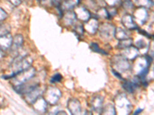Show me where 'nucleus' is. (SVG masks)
Returning <instances> with one entry per match:
<instances>
[{
	"label": "nucleus",
	"instance_id": "f257e3e1",
	"mask_svg": "<svg viewBox=\"0 0 154 115\" xmlns=\"http://www.w3.org/2000/svg\"><path fill=\"white\" fill-rule=\"evenodd\" d=\"M32 62H33L32 58L28 55H19L16 56L11 63V69L12 71V74L9 76H4L2 78L5 79L12 78L18 73L31 67Z\"/></svg>",
	"mask_w": 154,
	"mask_h": 115
},
{
	"label": "nucleus",
	"instance_id": "f03ea898",
	"mask_svg": "<svg viewBox=\"0 0 154 115\" xmlns=\"http://www.w3.org/2000/svg\"><path fill=\"white\" fill-rule=\"evenodd\" d=\"M114 107L116 114H129L131 112L133 105L124 94H119L114 99Z\"/></svg>",
	"mask_w": 154,
	"mask_h": 115
},
{
	"label": "nucleus",
	"instance_id": "7ed1b4c3",
	"mask_svg": "<svg viewBox=\"0 0 154 115\" xmlns=\"http://www.w3.org/2000/svg\"><path fill=\"white\" fill-rule=\"evenodd\" d=\"M35 73H36L35 68L32 66L29 67L27 69L23 70L19 73H18L16 75H15L12 78V79H13L12 80V84L14 86H18L22 84H24L26 81H29L30 79L33 78L35 75Z\"/></svg>",
	"mask_w": 154,
	"mask_h": 115
},
{
	"label": "nucleus",
	"instance_id": "20e7f679",
	"mask_svg": "<svg viewBox=\"0 0 154 115\" xmlns=\"http://www.w3.org/2000/svg\"><path fill=\"white\" fill-rule=\"evenodd\" d=\"M111 65L112 69L119 72V73H125L130 71L132 68V65L130 61L125 58L122 55H116L111 60Z\"/></svg>",
	"mask_w": 154,
	"mask_h": 115
},
{
	"label": "nucleus",
	"instance_id": "39448f33",
	"mask_svg": "<svg viewBox=\"0 0 154 115\" xmlns=\"http://www.w3.org/2000/svg\"><path fill=\"white\" fill-rule=\"evenodd\" d=\"M61 97V91L57 87H53V86H49L47 87L43 96V98H45L47 104H49L51 105H57Z\"/></svg>",
	"mask_w": 154,
	"mask_h": 115
},
{
	"label": "nucleus",
	"instance_id": "423d86ee",
	"mask_svg": "<svg viewBox=\"0 0 154 115\" xmlns=\"http://www.w3.org/2000/svg\"><path fill=\"white\" fill-rule=\"evenodd\" d=\"M100 38L105 41L111 40L115 35L116 27L110 23H103L98 28Z\"/></svg>",
	"mask_w": 154,
	"mask_h": 115
},
{
	"label": "nucleus",
	"instance_id": "0eeeda50",
	"mask_svg": "<svg viewBox=\"0 0 154 115\" xmlns=\"http://www.w3.org/2000/svg\"><path fill=\"white\" fill-rule=\"evenodd\" d=\"M42 94H43V91L38 85L29 92L24 94L23 96V99L26 101L27 103L33 104L39 97L42 96Z\"/></svg>",
	"mask_w": 154,
	"mask_h": 115
},
{
	"label": "nucleus",
	"instance_id": "6e6552de",
	"mask_svg": "<svg viewBox=\"0 0 154 115\" xmlns=\"http://www.w3.org/2000/svg\"><path fill=\"white\" fill-rule=\"evenodd\" d=\"M132 16H133V19H134L135 22H137V24L139 23L140 25H143L145 24L148 18H149V14H148L146 9L143 7H140L136 9V10H134Z\"/></svg>",
	"mask_w": 154,
	"mask_h": 115
},
{
	"label": "nucleus",
	"instance_id": "1a4fd4ad",
	"mask_svg": "<svg viewBox=\"0 0 154 115\" xmlns=\"http://www.w3.org/2000/svg\"><path fill=\"white\" fill-rule=\"evenodd\" d=\"M99 26H100V25H99L98 19L92 17V16L89 20L85 22L84 25H83L84 29L87 31L88 33L91 34V35H94L96 33V31H98Z\"/></svg>",
	"mask_w": 154,
	"mask_h": 115
},
{
	"label": "nucleus",
	"instance_id": "9d476101",
	"mask_svg": "<svg viewBox=\"0 0 154 115\" xmlns=\"http://www.w3.org/2000/svg\"><path fill=\"white\" fill-rule=\"evenodd\" d=\"M104 98L101 95L94 96L90 101V107L93 113L101 114L103 108Z\"/></svg>",
	"mask_w": 154,
	"mask_h": 115
},
{
	"label": "nucleus",
	"instance_id": "9b49d317",
	"mask_svg": "<svg viewBox=\"0 0 154 115\" xmlns=\"http://www.w3.org/2000/svg\"><path fill=\"white\" fill-rule=\"evenodd\" d=\"M74 12H75V16H76V19L80 20V21L83 22H86L91 18V13H90V12L86 8H85L84 6L77 5L76 7L75 8Z\"/></svg>",
	"mask_w": 154,
	"mask_h": 115
},
{
	"label": "nucleus",
	"instance_id": "f8f14e48",
	"mask_svg": "<svg viewBox=\"0 0 154 115\" xmlns=\"http://www.w3.org/2000/svg\"><path fill=\"white\" fill-rule=\"evenodd\" d=\"M121 23L126 29L135 30L139 28L138 25L135 22L133 16L130 14H125L121 18Z\"/></svg>",
	"mask_w": 154,
	"mask_h": 115
},
{
	"label": "nucleus",
	"instance_id": "ddd939ff",
	"mask_svg": "<svg viewBox=\"0 0 154 115\" xmlns=\"http://www.w3.org/2000/svg\"><path fill=\"white\" fill-rule=\"evenodd\" d=\"M67 108L69 111L70 114L73 115L81 114H82V106L79 100L75 98H71L68 101Z\"/></svg>",
	"mask_w": 154,
	"mask_h": 115
},
{
	"label": "nucleus",
	"instance_id": "4468645a",
	"mask_svg": "<svg viewBox=\"0 0 154 115\" xmlns=\"http://www.w3.org/2000/svg\"><path fill=\"white\" fill-rule=\"evenodd\" d=\"M121 55L129 61H133L140 55V50L136 46H131L127 49H123V52H122Z\"/></svg>",
	"mask_w": 154,
	"mask_h": 115
},
{
	"label": "nucleus",
	"instance_id": "2eb2a0df",
	"mask_svg": "<svg viewBox=\"0 0 154 115\" xmlns=\"http://www.w3.org/2000/svg\"><path fill=\"white\" fill-rule=\"evenodd\" d=\"M32 105L34 110L38 113H45L47 110V102L42 96L39 97Z\"/></svg>",
	"mask_w": 154,
	"mask_h": 115
},
{
	"label": "nucleus",
	"instance_id": "dca6fc26",
	"mask_svg": "<svg viewBox=\"0 0 154 115\" xmlns=\"http://www.w3.org/2000/svg\"><path fill=\"white\" fill-rule=\"evenodd\" d=\"M13 37L10 33L0 35V48L3 51H6L11 48Z\"/></svg>",
	"mask_w": 154,
	"mask_h": 115
},
{
	"label": "nucleus",
	"instance_id": "f3484780",
	"mask_svg": "<svg viewBox=\"0 0 154 115\" xmlns=\"http://www.w3.org/2000/svg\"><path fill=\"white\" fill-rule=\"evenodd\" d=\"M23 43H24L23 36L20 35V34H18V35H16L14 38H12V44L9 49H11L14 52H18L19 49L23 47Z\"/></svg>",
	"mask_w": 154,
	"mask_h": 115
},
{
	"label": "nucleus",
	"instance_id": "a211bd4d",
	"mask_svg": "<svg viewBox=\"0 0 154 115\" xmlns=\"http://www.w3.org/2000/svg\"><path fill=\"white\" fill-rule=\"evenodd\" d=\"M140 87L138 82L137 81L133 79V81L131 80H126L124 81L123 84V87L126 92L130 93V94H133L136 91L138 87Z\"/></svg>",
	"mask_w": 154,
	"mask_h": 115
},
{
	"label": "nucleus",
	"instance_id": "6ab92c4d",
	"mask_svg": "<svg viewBox=\"0 0 154 115\" xmlns=\"http://www.w3.org/2000/svg\"><path fill=\"white\" fill-rule=\"evenodd\" d=\"M63 19H64V23L66 25H73L76 22L77 19L75 16V12L72 10L66 11L65 13H63Z\"/></svg>",
	"mask_w": 154,
	"mask_h": 115
},
{
	"label": "nucleus",
	"instance_id": "aec40b11",
	"mask_svg": "<svg viewBox=\"0 0 154 115\" xmlns=\"http://www.w3.org/2000/svg\"><path fill=\"white\" fill-rule=\"evenodd\" d=\"M79 3H80V0H64L63 2H62L60 7L61 8L63 12L72 10L76 7L77 5H79Z\"/></svg>",
	"mask_w": 154,
	"mask_h": 115
},
{
	"label": "nucleus",
	"instance_id": "412c9836",
	"mask_svg": "<svg viewBox=\"0 0 154 115\" xmlns=\"http://www.w3.org/2000/svg\"><path fill=\"white\" fill-rule=\"evenodd\" d=\"M133 45V40L130 38H124V39H121L119 40L118 42L117 48L119 49H127V48L130 47L131 46Z\"/></svg>",
	"mask_w": 154,
	"mask_h": 115
},
{
	"label": "nucleus",
	"instance_id": "4be33fe9",
	"mask_svg": "<svg viewBox=\"0 0 154 115\" xmlns=\"http://www.w3.org/2000/svg\"><path fill=\"white\" fill-rule=\"evenodd\" d=\"M114 38H116L118 40H121V39H124V38H130L129 37V34L127 33V31L123 28H116L115 31V35Z\"/></svg>",
	"mask_w": 154,
	"mask_h": 115
},
{
	"label": "nucleus",
	"instance_id": "5701e85b",
	"mask_svg": "<svg viewBox=\"0 0 154 115\" xmlns=\"http://www.w3.org/2000/svg\"><path fill=\"white\" fill-rule=\"evenodd\" d=\"M101 114H116V112L115 107L114 105H111V104H109V105H106L105 107L103 108V110H102Z\"/></svg>",
	"mask_w": 154,
	"mask_h": 115
},
{
	"label": "nucleus",
	"instance_id": "b1692460",
	"mask_svg": "<svg viewBox=\"0 0 154 115\" xmlns=\"http://www.w3.org/2000/svg\"><path fill=\"white\" fill-rule=\"evenodd\" d=\"M84 31L85 29L83 27V24L75 22V24L73 25V31L77 36H82L84 33Z\"/></svg>",
	"mask_w": 154,
	"mask_h": 115
},
{
	"label": "nucleus",
	"instance_id": "393cba45",
	"mask_svg": "<svg viewBox=\"0 0 154 115\" xmlns=\"http://www.w3.org/2000/svg\"><path fill=\"white\" fill-rule=\"evenodd\" d=\"M136 2L138 6L145 8V9H149L153 5L152 0H136Z\"/></svg>",
	"mask_w": 154,
	"mask_h": 115
},
{
	"label": "nucleus",
	"instance_id": "a878e982",
	"mask_svg": "<svg viewBox=\"0 0 154 115\" xmlns=\"http://www.w3.org/2000/svg\"><path fill=\"white\" fill-rule=\"evenodd\" d=\"M89 49H91L93 52L96 53H99V54H102L104 55H107L108 53H106L104 50H103L102 49H100V46H99L98 44L96 43V42H93V43L90 44V46H89Z\"/></svg>",
	"mask_w": 154,
	"mask_h": 115
},
{
	"label": "nucleus",
	"instance_id": "bb28decb",
	"mask_svg": "<svg viewBox=\"0 0 154 115\" xmlns=\"http://www.w3.org/2000/svg\"><path fill=\"white\" fill-rule=\"evenodd\" d=\"M96 14H97V16H99V17L100 18H103V19H111V17L109 16V15L106 8H101V9H100L98 11H97Z\"/></svg>",
	"mask_w": 154,
	"mask_h": 115
},
{
	"label": "nucleus",
	"instance_id": "cd10ccee",
	"mask_svg": "<svg viewBox=\"0 0 154 115\" xmlns=\"http://www.w3.org/2000/svg\"><path fill=\"white\" fill-rule=\"evenodd\" d=\"M122 7L126 11H132L134 8V4L131 0H126L122 3Z\"/></svg>",
	"mask_w": 154,
	"mask_h": 115
},
{
	"label": "nucleus",
	"instance_id": "c85d7f7f",
	"mask_svg": "<svg viewBox=\"0 0 154 115\" xmlns=\"http://www.w3.org/2000/svg\"><path fill=\"white\" fill-rule=\"evenodd\" d=\"M63 79V76H62L60 74H56L55 75H53L52 77V78H51L50 81L51 83H53V84H55V83H57V82H60Z\"/></svg>",
	"mask_w": 154,
	"mask_h": 115
},
{
	"label": "nucleus",
	"instance_id": "c756f323",
	"mask_svg": "<svg viewBox=\"0 0 154 115\" xmlns=\"http://www.w3.org/2000/svg\"><path fill=\"white\" fill-rule=\"evenodd\" d=\"M104 2H105L109 6H113V7H116V5L121 3V0H104Z\"/></svg>",
	"mask_w": 154,
	"mask_h": 115
},
{
	"label": "nucleus",
	"instance_id": "7c9ffc66",
	"mask_svg": "<svg viewBox=\"0 0 154 115\" xmlns=\"http://www.w3.org/2000/svg\"><path fill=\"white\" fill-rule=\"evenodd\" d=\"M136 47L137 48V49H144V48H146V42L145 41L143 40V39H140V40H137V42H136Z\"/></svg>",
	"mask_w": 154,
	"mask_h": 115
},
{
	"label": "nucleus",
	"instance_id": "2f4dec72",
	"mask_svg": "<svg viewBox=\"0 0 154 115\" xmlns=\"http://www.w3.org/2000/svg\"><path fill=\"white\" fill-rule=\"evenodd\" d=\"M8 14L7 12H5L2 8L0 7V22L4 21L5 19H7Z\"/></svg>",
	"mask_w": 154,
	"mask_h": 115
},
{
	"label": "nucleus",
	"instance_id": "473e14b6",
	"mask_svg": "<svg viewBox=\"0 0 154 115\" xmlns=\"http://www.w3.org/2000/svg\"><path fill=\"white\" fill-rule=\"evenodd\" d=\"M51 3H52L53 6L58 8L61 5L62 0H51Z\"/></svg>",
	"mask_w": 154,
	"mask_h": 115
},
{
	"label": "nucleus",
	"instance_id": "72a5a7b5",
	"mask_svg": "<svg viewBox=\"0 0 154 115\" xmlns=\"http://www.w3.org/2000/svg\"><path fill=\"white\" fill-rule=\"evenodd\" d=\"M12 5H14V6H19L20 4L22 3V1L23 0H8Z\"/></svg>",
	"mask_w": 154,
	"mask_h": 115
},
{
	"label": "nucleus",
	"instance_id": "f704fd0d",
	"mask_svg": "<svg viewBox=\"0 0 154 115\" xmlns=\"http://www.w3.org/2000/svg\"><path fill=\"white\" fill-rule=\"evenodd\" d=\"M112 74H113V75H115L116 78H117L120 79V80H123V78L122 77V75H121L119 72H116V71H115V70H113V69H112Z\"/></svg>",
	"mask_w": 154,
	"mask_h": 115
},
{
	"label": "nucleus",
	"instance_id": "c9c22d12",
	"mask_svg": "<svg viewBox=\"0 0 154 115\" xmlns=\"http://www.w3.org/2000/svg\"><path fill=\"white\" fill-rule=\"evenodd\" d=\"M138 31H140V33H142L143 35H144V36H146L147 38H150L151 37H152V36H151V35H149V33H147L146 31H144V30H140V29H139V28H138Z\"/></svg>",
	"mask_w": 154,
	"mask_h": 115
},
{
	"label": "nucleus",
	"instance_id": "e433bc0d",
	"mask_svg": "<svg viewBox=\"0 0 154 115\" xmlns=\"http://www.w3.org/2000/svg\"><path fill=\"white\" fill-rule=\"evenodd\" d=\"M4 56V51L2 50L1 48H0V61L2 59V58H3Z\"/></svg>",
	"mask_w": 154,
	"mask_h": 115
},
{
	"label": "nucleus",
	"instance_id": "4c0bfd02",
	"mask_svg": "<svg viewBox=\"0 0 154 115\" xmlns=\"http://www.w3.org/2000/svg\"><path fill=\"white\" fill-rule=\"evenodd\" d=\"M56 114H67L66 112L64 111H58L56 112Z\"/></svg>",
	"mask_w": 154,
	"mask_h": 115
},
{
	"label": "nucleus",
	"instance_id": "58836bf2",
	"mask_svg": "<svg viewBox=\"0 0 154 115\" xmlns=\"http://www.w3.org/2000/svg\"><path fill=\"white\" fill-rule=\"evenodd\" d=\"M142 111H143V109H137V110L134 112V114L136 115V114H137L141 113Z\"/></svg>",
	"mask_w": 154,
	"mask_h": 115
}]
</instances>
